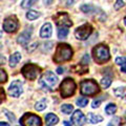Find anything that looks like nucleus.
I'll list each match as a JSON object with an SVG mask.
<instances>
[{
    "instance_id": "c03bdc74",
    "label": "nucleus",
    "mask_w": 126,
    "mask_h": 126,
    "mask_svg": "<svg viewBox=\"0 0 126 126\" xmlns=\"http://www.w3.org/2000/svg\"><path fill=\"white\" fill-rule=\"evenodd\" d=\"M124 23H125V25H126V17L124 18Z\"/></svg>"
},
{
    "instance_id": "f03ea898",
    "label": "nucleus",
    "mask_w": 126,
    "mask_h": 126,
    "mask_svg": "<svg viewBox=\"0 0 126 126\" xmlns=\"http://www.w3.org/2000/svg\"><path fill=\"white\" fill-rule=\"evenodd\" d=\"M93 58L98 64H103V63L109 61L110 53L109 48L105 44H98L93 48Z\"/></svg>"
},
{
    "instance_id": "f257e3e1",
    "label": "nucleus",
    "mask_w": 126,
    "mask_h": 126,
    "mask_svg": "<svg viewBox=\"0 0 126 126\" xmlns=\"http://www.w3.org/2000/svg\"><path fill=\"white\" fill-rule=\"evenodd\" d=\"M73 48L70 45L66 43H59L56 47V52L53 57L55 63H62L65 61H69L73 58Z\"/></svg>"
},
{
    "instance_id": "72a5a7b5",
    "label": "nucleus",
    "mask_w": 126,
    "mask_h": 126,
    "mask_svg": "<svg viewBox=\"0 0 126 126\" xmlns=\"http://www.w3.org/2000/svg\"><path fill=\"white\" fill-rule=\"evenodd\" d=\"M118 121H119V118H115L113 120H111L108 123V125L107 126H117V124H118Z\"/></svg>"
},
{
    "instance_id": "c756f323",
    "label": "nucleus",
    "mask_w": 126,
    "mask_h": 126,
    "mask_svg": "<svg viewBox=\"0 0 126 126\" xmlns=\"http://www.w3.org/2000/svg\"><path fill=\"white\" fill-rule=\"evenodd\" d=\"M2 111H3V112H5V115H6V117H7V118H9V119H10V120H11L12 122H13V121H15V120H16V118H15V116H14V115H13V113H12V112H10V111H9V110H6V109H3V110H2Z\"/></svg>"
},
{
    "instance_id": "7c9ffc66",
    "label": "nucleus",
    "mask_w": 126,
    "mask_h": 126,
    "mask_svg": "<svg viewBox=\"0 0 126 126\" xmlns=\"http://www.w3.org/2000/svg\"><path fill=\"white\" fill-rule=\"evenodd\" d=\"M123 6H124L123 0H117L116 4H115V10H120L121 7H123Z\"/></svg>"
},
{
    "instance_id": "cd10ccee",
    "label": "nucleus",
    "mask_w": 126,
    "mask_h": 126,
    "mask_svg": "<svg viewBox=\"0 0 126 126\" xmlns=\"http://www.w3.org/2000/svg\"><path fill=\"white\" fill-rule=\"evenodd\" d=\"M6 81H7V75L5 73V70L1 68L0 69V82L1 83H5Z\"/></svg>"
},
{
    "instance_id": "20e7f679",
    "label": "nucleus",
    "mask_w": 126,
    "mask_h": 126,
    "mask_svg": "<svg viewBox=\"0 0 126 126\" xmlns=\"http://www.w3.org/2000/svg\"><path fill=\"white\" fill-rule=\"evenodd\" d=\"M57 83H58V78L52 72H45L40 77V80H39V84H40L41 87L43 89L50 90V92L54 90Z\"/></svg>"
},
{
    "instance_id": "a19ab883",
    "label": "nucleus",
    "mask_w": 126,
    "mask_h": 126,
    "mask_svg": "<svg viewBox=\"0 0 126 126\" xmlns=\"http://www.w3.org/2000/svg\"><path fill=\"white\" fill-rule=\"evenodd\" d=\"M57 73H58V74H62V73H63V68H62V67H59V68L57 69Z\"/></svg>"
},
{
    "instance_id": "412c9836",
    "label": "nucleus",
    "mask_w": 126,
    "mask_h": 126,
    "mask_svg": "<svg viewBox=\"0 0 126 126\" xmlns=\"http://www.w3.org/2000/svg\"><path fill=\"white\" fill-rule=\"evenodd\" d=\"M37 1L38 0H22L21 6L23 7V9H30V7L33 6Z\"/></svg>"
},
{
    "instance_id": "0eeeda50",
    "label": "nucleus",
    "mask_w": 126,
    "mask_h": 126,
    "mask_svg": "<svg viewBox=\"0 0 126 126\" xmlns=\"http://www.w3.org/2000/svg\"><path fill=\"white\" fill-rule=\"evenodd\" d=\"M20 124L22 126H42V121L41 118L35 113L26 112L21 117Z\"/></svg>"
},
{
    "instance_id": "9d476101",
    "label": "nucleus",
    "mask_w": 126,
    "mask_h": 126,
    "mask_svg": "<svg viewBox=\"0 0 126 126\" xmlns=\"http://www.w3.org/2000/svg\"><path fill=\"white\" fill-rule=\"evenodd\" d=\"M19 27V22L16 16L6 17L3 21V30L7 33H15Z\"/></svg>"
},
{
    "instance_id": "f3484780",
    "label": "nucleus",
    "mask_w": 126,
    "mask_h": 126,
    "mask_svg": "<svg viewBox=\"0 0 126 126\" xmlns=\"http://www.w3.org/2000/svg\"><path fill=\"white\" fill-rule=\"evenodd\" d=\"M73 70L75 73H77V74H80V75H83V74H86L88 72V67L86 66V64H83V63H80V64H77V65H75L74 67H73Z\"/></svg>"
},
{
    "instance_id": "39448f33",
    "label": "nucleus",
    "mask_w": 126,
    "mask_h": 126,
    "mask_svg": "<svg viewBox=\"0 0 126 126\" xmlns=\"http://www.w3.org/2000/svg\"><path fill=\"white\" fill-rule=\"evenodd\" d=\"M76 83L72 78H66L62 81V83L60 85V94L62 98H68L72 97L76 92Z\"/></svg>"
},
{
    "instance_id": "c9c22d12",
    "label": "nucleus",
    "mask_w": 126,
    "mask_h": 126,
    "mask_svg": "<svg viewBox=\"0 0 126 126\" xmlns=\"http://www.w3.org/2000/svg\"><path fill=\"white\" fill-rule=\"evenodd\" d=\"M88 62H89V56H88V55H85L84 58H83V60H82V63H83V64H87Z\"/></svg>"
},
{
    "instance_id": "5701e85b",
    "label": "nucleus",
    "mask_w": 126,
    "mask_h": 126,
    "mask_svg": "<svg viewBox=\"0 0 126 126\" xmlns=\"http://www.w3.org/2000/svg\"><path fill=\"white\" fill-rule=\"evenodd\" d=\"M116 110H117V106H116V104H113V103H109L105 107V112L107 113V115H112V113L116 112Z\"/></svg>"
},
{
    "instance_id": "ea45409f",
    "label": "nucleus",
    "mask_w": 126,
    "mask_h": 126,
    "mask_svg": "<svg viewBox=\"0 0 126 126\" xmlns=\"http://www.w3.org/2000/svg\"><path fill=\"white\" fill-rule=\"evenodd\" d=\"M74 2V0H68V1L67 2H66V5H67V6H70V5H72V3Z\"/></svg>"
},
{
    "instance_id": "b1692460",
    "label": "nucleus",
    "mask_w": 126,
    "mask_h": 126,
    "mask_svg": "<svg viewBox=\"0 0 126 126\" xmlns=\"http://www.w3.org/2000/svg\"><path fill=\"white\" fill-rule=\"evenodd\" d=\"M73 105H70V104H63L61 106V110H62V112L63 113H66V115H69V113H72L73 111Z\"/></svg>"
},
{
    "instance_id": "c85d7f7f",
    "label": "nucleus",
    "mask_w": 126,
    "mask_h": 126,
    "mask_svg": "<svg viewBox=\"0 0 126 126\" xmlns=\"http://www.w3.org/2000/svg\"><path fill=\"white\" fill-rule=\"evenodd\" d=\"M125 92V87H118L115 89V94L117 97H122Z\"/></svg>"
},
{
    "instance_id": "9b49d317",
    "label": "nucleus",
    "mask_w": 126,
    "mask_h": 126,
    "mask_svg": "<svg viewBox=\"0 0 126 126\" xmlns=\"http://www.w3.org/2000/svg\"><path fill=\"white\" fill-rule=\"evenodd\" d=\"M21 93H22V83H21V82L18 81V80L12 82V84L10 85V87H9L10 96L18 98L21 94Z\"/></svg>"
},
{
    "instance_id": "2f4dec72",
    "label": "nucleus",
    "mask_w": 126,
    "mask_h": 126,
    "mask_svg": "<svg viewBox=\"0 0 126 126\" xmlns=\"http://www.w3.org/2000/svg\"><path fill=\"white\" fill-rule=\"evenodd\" d=\"M125 61H126V59L124 57H118L116 59V63H117L118 65H123Z\"/></svg>"
},
{
    "instance_id": "a878e982",
    "label": "nucleus",
    "mask_w": 126,
    "mask_h": 126,
    "mask_svg": "<svg viewBox=\"0 0 126 126\" xmlns=\"http://www.w3.org/2000/svg\"><path fill=\"white\" fill-rule=\"evenodd\" d=\"M110 84H111V79H110L109 77H105L101 80V86L103 88H107L110 86Z\"/></svg>"
},
{
    "instance_id": "37998d69",
    "label": "nucleus",
    "mask_w": 126,
    "mask_h": 126,
    "mask_svg": "<svg viewBox=\"0 0 126 126\" xmlns=\"http://www.w3.org/2000/svg\"><path fill=\"white\" fill-rule=\"evenodd\" d=\"M120 126H126V123H123V124H121Z\"/></svg>"
},
{
    "instance_id": "aec40b11",
    "label": "nucleus",
    "mask_w": 126,
    "mask_h": 126,
    "mask_svg": "<svg viewBox=\"0 0 126 126\" xmlns=\"http://www.w3.org/2000/svg\"><path fill=\"white\" fill-rule=\"evenodd\" d=\"M80 10L83 12V13L88 14V13H93V12L96 10V7L93 6V5H90V4H83V5L80 6Z\"/></svg>"
},
{
    "instance_id": "2eb2a0df",
    "label": "nucleus",
    "mask_w": 126,
    "mask_h": 126,
    "mask_svg": "<svg viewBox=\"0 0 126 126\" xmlns=\"http://www.w3.org/2000/svg\"><path fill=\"white\" fill-rule=\"evenodd\" d=\"M59 122V118L54 115V113H47L46 117H45V123L46 126H53L55 124H57Z\"/></svg>"
},
{
    "instance_id": "f8f14e48",
    "label": "nucleus",
    "mask_w": 126,
    "mask_h": 126,
    "mask_svg": "<svg viewBox=\"0 0 126 126\" xmlns=\"http://www.w3.org/2000/svg\"><path fill=\"white\" fill-rule=\"evenodd\" d=\"M72 121L76 126H83L86 123V118L83 115V112L80 110H76L73 116H72Z\"/></svg>"
},
{
    "instance_id": "6ab92c4d",
    "label": "nucleus",
    "mask_w": 126,
    "mask_h": 126,
    "mask_svg": "<svg viewBox=\"0 0 126 126\" xmlns=\"http://www.w3.org/2000/svg\"><path fill=\"white\" fill-rule=\"evenodd\" d=\"M40 17V13H38L36 11H29L26 13V18L29 20H36Z\"/></svg>"
},
{
    "instance_id": "1a4fd4ad",
    "label": "nucleus",
    "mask_w": 126,
    "mask_h": 126,
    "mask_svg": "<svg viewBox=\"0 0 126 126\" xmlns=\"http://www.w3.org/2000/svg\"><path fill=\"white\" fill-rule=\"evenodd\" d=\"M93 30H94L93 26L90 25L89 23H85V24L77 27L76 31H75V36H76V38L78 40L84 41L92 35Z\"/></svg>"
},
{
    "instance_id": "dca6fc26",
    "label": "nucleus",
    "mask_w": 126,
    "mask_h": 126,
    "mask_svg": "<svg viewBox=\"0 0 126 126\" xmlns=\"http://www.w3.org/2000/svg\"><path fill=\"white\" fill-rule=\"evenodd\" d=\"M21 60V54L20 53H15L10 57V66L11 67H15L16 65Z\"/></svg>"
},
{
    "instance_id": "393cba45",
    "label": "nucleus",
    "mask_w": 126,
    "mask_h": 126,
    "mask_svg": "<svg viewBox=\"0 0 126 126\" xmlns=\"http://www.w3.org/2000/svg\"><path fill=\"white\" fill-rule=\"evenodd\" d=\"M45 107H46V100L45 99L37 102L36 105H35V108H36V110H38V111H41V110H43Z\"/></svg>"
},
{
    "instance_id": "6e6552de",
    "label": "nucleus",
    "mask_w": 126,
    "mask_h": 126,
    "mask_svg": "<svg viewBox=\"0 0 126 126\" xmlns=\"http://www.w3.org/2000/svg\"><path fill=\"white\" fill-rule=\"evenodd\" d=\"M53 19L59 27H69L73 25V22L70 20L68 14L65 12H58L56 15L53 16Z\"/></svg>"
},
{
    "instance_id": "473e14b6",
    "label": "nucleus",
    "mask_w": 126,
    "mask_h": 126,
    "mask_svg": "<svg viewBox=\"0 0 126 126\" xmlns=\"http://www.w3.org/2000/svg\"><path fill=\"white\" fill-rule=\"evenodd\" d=\"M103 99H105V98H102V99H98V100H94V102H93V108H97V107H99V105H100V103H101V101L103 100Z\"/></svg>"
},
{
    "instance_id": "ddd939ff",
    "label": "nucleus",
    "mask_w": 126,
    "mask_h": 126,
    "mask_svg": "<svg viewBox=\"0 0 126 126\" xmlns=\"http://www.w3.org/2000/svg\"><path fill=\"white\" fill-rule=\"evenodd\" d=\"M52 33H53V27L50 23H44L43 26L41 27L40 30V37L43 39H47L52 36Z\"/></svg>"
},
{
    "instance_id": "e433bc0d",
    "label": "nucleus",
    "mask_w": 126,
    "mask_h": 126,
    "mask_svg": "<svg viewBox=\"0 0 126 126\" xmlns=\"http://www.w3.org/2000/svg\"><path fill=\"white\" fill-rule=\"evenodd\" d=\"M53 3V0H44V4L45 5H50Z\"/></svg>"
},
{
    "instance_id": "a211bd4d",
    "label": "nucleus",
    "mask_w": 126,
    "mask_h": 126,
    "mask_svg": "<svg viewBox=\"0 0 126 126\" xmlns=\"http://www.w3.org/2000/svg\"><path fill=\"white\" fill-rule=\"evenodd\" d=\"M88 120H89L90 123L97 124V123H99V122H102L103 118H102L101 116L94 115V113H93V112H89V113H88Z\"/></svg>"
},
{
    "instance_id": "423d86ee",
    "label": "nucleus",
    "mask_w": 126,
    "mask_h": 126,
    "mask_svg": "<svg viewBox=\"0 0 126 126\" xmlns=\"http://www.w3.org/2000/svg\"><path fill=\"white\" fill-rule=\"evenodd\" d=\"M40 72L41 68L38 65L33 64V63H27L21 69V73L24 76V78L29 79V80H36V78L40 74Z\"/></svg>"
},
{
    "instance_id": "7ed1b4c3",
    "label": "nucleus",
    "mask_w": 126,
    "mask_h": 126,
    "mask_svg": "<svg viewBox=\"0 0 126 126\" xmlns=\"http://www.w3.org/2000/svg\"><path fill=\"white\" fill-rule=\"evenodd\" d=\"M100 92L99 85L93 79H86L81 81L80 83V93L83 96H94Z\"/></svg>"
},
{
    "instance_id": "bb28decb",
    "label": "nucleus",
    "mask_w": 126,
    "mask_h": 126,
    "mask_svg": "<svg viewBox=\"0 0 126 126\" xmlns=\"http://www.w3.org/2000/svg\"><path fill=\"white\" fill-rule=\"evenodd\" d=\"M76 103L79 107H85L88 103V99H86V98H80V99H78L76 101Z\"/></svg>"
},
{
    "instance_id": "a18cd8bd",
    "label": "nucleus",
    "mask_w": 126,
    "mask_h": 126,
    "mask_svg": "<svg viewBox=\"0 0 126 126\" xmlns=\"http://www.w3.org/2000/svg\"><path fill=\"white\" fill-rule=\"evenodd\" d=\"M125 118H126V112H125Z\"/></svg>"
},
{
    "instance_id": "4c0bfd02",
    "label": "nucleus",
    "mask_w": 126,
    "mask_h": 126,
    "mask_svg": "<svg viewBox=\"0 0 126 126\" xmlns=\"http://www.w3.org/2000/svg\"><path fill=\"white\" fill-rule=\"evenodd\" d=\"M121 70H122V72H123V73H126V61L124 62V64L122 65V67H121Z\"/></svg>"
},
{
    "instance_id": "79ce46f5",
    "label": "nucleus",
    "mask_w": 126,
    "mask_h": 126,
    "mask_svg": "<svg viewBox=\"0 0 126 126\" xmlns=\"http://www.w3.org/2000/svg\"><path fill=\"white\" fill-rule=\"evenodd\" d=\"M0 126H10V125L5 123V122H0Z\"/></svg>"
},
{
    "instance_id": "58836bf2",
    "label": "nucleus",
    "mask_w": 126,
    "mask_h": 126,
    "mask_svg": "<svg viewBox=\"0 0 126 126\" xmlns=\"http://www.w3.org/2000/svg\"><path fill=\"white\" fill-rule=\"evenodd\" d=\"M63 125H64V126H72V124H70L69 122H67V121H64V122H63Z\"/></svg>"
},
{
    "instance_id": "4468645a",
    "label": "nucleus",
    "mask_w": 126,
    "mask_h": 126,
    "mask_svg": "<svg viewBox=\"0 0 126 126\" xmlns=\"http://www.w3.org/2000/svg\"><path fill=\"white\" fill-rule=\"evenodd\" d=\"M31 35H32V31L31 30L24 31L23 33L20 34V36L18 37V39H17L18 43L19 44H21V45H26L27 43H29L30 39H31Z\"/></svg>"
},
{
    "instance_id": "4be33fe9",
    "label": "nucleus",
    "mask_w": 126,
    "mask_h": 126,
    "mask_svg": "<svg viewBox=\"0 0 126 126\" xmlns=\"http://www.w3.org/2000/svg\"><path fill=\"white\" fill-rule=\"evenodd\" d=\"M68 35V30L67 27H59L58 30V38L59 39H63Z\"/></svg>"
},
{
    "instance_id": "f704fd0d",
    "label": "nucleus",
    "mask_w": 126,
    "mask_h": 126,
    "mask_svg": "<svg viewBox=\"0 0 126 126\" xmlns=\"http://www.w3.org/2000/svg\"><path fill=\"white\" fill-rule=\"evenodd\" d=\"M0 93H1V100H0V102L3 103V101L5 100V94H4V90H3L2 87H0Z\"/></svg>"
}]
</instances>
